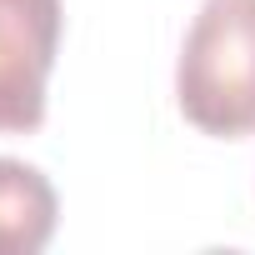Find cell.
Masks as SVG:
<instances>
[{
    "label": "cell",
    "mask_w": 255,
    "mask_h": 255,
    "mask_svg": "<svg viewBox=\"0 0 255 255\" xmlns=\"http://www.w3.org/2000/svg\"><path fill=\"white\" fill-rule=\"evenodd\" d=\"M175 100L215 140L255 135V0H205L185 30Z\"/></svg>",
    "instance_id": "6da1fadb"
},
{
    "label": "cell",
    "mask_w": 255,
    "mask_h": 255,
    "mask_svg": "<svg viewBox=\"0 0 255 255\" xmlns=\"http://www.w3.org/2000/svg\"><path fill=\"white\" fill-rule=\"evenodd\" d=\"M60 0H0V130L30 135L45 125V85L60 55Z\"/></svg>",
    "instance_id": "7a4b0ae2"
},
{
    "label": "cell",
    "mask_w": 255,
    "mask_h": 255,
    "mask_svg": "<svg viewBox=\"0 0 255 255\" xmlns=\"http://www.w3.org/2000/svg\"><path fill=\"white\" fill-rule=\"evenodd\" d=\"M55 215H60L55 185L35 165L0 155V255L45 250L55 235Z\"/></svg>",
    "instance_id": "3957f363"
}]
</instances>
